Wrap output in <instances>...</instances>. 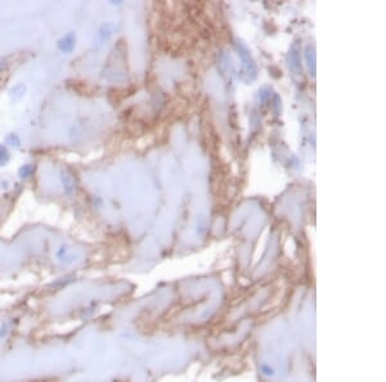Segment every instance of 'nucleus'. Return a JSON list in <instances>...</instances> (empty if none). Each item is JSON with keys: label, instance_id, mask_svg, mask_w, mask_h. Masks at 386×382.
I'll return each instance as SVG.
<instances>
[{"label": "nucleus", "instance_id": "obj_1", "mask_svg": "<svg viewBox=\"0 0 386 382\" xmlns=\"http://www.w3.org/2000/svg\"><path fill=\"white\" fill-rule=\"evenodd\" d=\"M76 48V34L74 31H70L62 38L58 39L57 42V49L62 54H71Z\"/></svg>", "mask_w": 386, "mask_h": 382}, {"label": "nucleus", "instance_id": "obj_2", "mask_svg": "<svg viewBox=\"0 0 386 382\" xmlns=\"http://www.w3.org/2000/svg\"><path fill=\"white\" fill-rule=\"evenodd\" d=\"M60 175L64 195L68 196V197H71V196L75 193V188H76L74 176H72V174L68 171V170H62Z\"/></svg>", "mask_w": 386, "mask_h": 382}, {"label": "nucleus", "instance_id": "obj_3", "mask_svg": "<svg viewBox=\"0 0 386 382\" xmlns=\"http://www.w3.org/2000/svg\"><path fill=\"white\" fill-rule=\"evenodd\" d=\"M27 92V86L22 83H18L13 85L11 89L8 90V97L12 102H18L19 99H22L25 97V94Z\"/></svg>", "mask_w": 386, "mask_h": 382}, {"label": "nucleus", "instance_id": "obj_4", "mask_svg": "<svg viewBox=\"0 0 386 382\" xmlns=\"http://www.w3.org/2000/svg\"><path fill=\"white\" fill-rule=\"evenodd\" d=\"M56 258L58 261L62 262V264H66V265H68V264H71V262L74 261V259H71L74 258V256L71 255L70 247H68L67 244H61L60 247L57 248Z\"/></svg>", "mask_w": 386, "mask_h": 382}, {"label": "nucleus", "instance_id": "obj_5", "mask_svg": "<svg viewBox=\"0 0 386 382\" xmlns=\"http://www.w3.org/2000/svg\"><path fill=\"white\" fill-rule=\"evenodd\" d=\"M5 146H9L13 150H21V146H22V142H21V138L18 135L15 134V133H11L5 137Z\"/></svg>", "mask_w": 386, "mask_h": 382}, {"label": "nucleus", "instance_id": "obj_6", "mask_svg": "<svg viewBox=\"0 0 386 382\" xmlns=\"http://www.w3.org/2000/svg\"><path fill=\"white\" fill-rule=\"evenodd\" d=\"M35 172V165L32 164H25L18 169V176L19 179L26 180L29 179L30 176H32V174Z\"/></svg>", "mask_w": 386, "mask_h": 382}, {"label": "nucleus", "instance_id": "obj_7", "mask_svg": "<svg viewBox=\"0 0 386 382\" xmlns=\"http://www.w3.org/2000/svg\"><path fill=\"white\" fill-rule=\"evenodd\" d=\"M11 161V152L5 144H0V168H5Z\"/></svg>", "mask_w": 386, "mask_h": 382}, {"label": "nucleus", "instance_id": "obj_8", "mask_svg": "<svg viewBox=\"0 0 386 382\" xmlns=\"http://www.w3.org/2000/svg\"><path fill=\"white\" fill-rule=\"evenodd\" d=\"M12 330V321H4L1 324H0V340H4L7 337L9 332Z\"/></svg>", "mask_w": 386, "mask_h": 382}, {"label": "nucleus", "instance_id": "obj_9", "mask_svg": "<svg viewBox=\"0 0 386 382\" xmlns=\"http://www.w3.org/2000/svg\"><path fill=\"white\" fill-rule=\"evenodd\" d=\"M4 67H5V62H4V61H0V71H1Z\"/></svg>", "mask_w": 386, "mask_h": 382}]
</instances>
